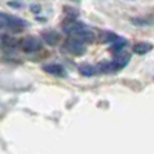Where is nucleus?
Listing matches in <instances>:
<instances>
[{
	"mask_svg": "<svg viewBox=\"0 0 154 154\" xmlns=\"http://www.w3.org/2000/svg\"><path fill=\"white\" fill-rule=\"evenodd\" d=\"M2 43H3V46L6 49H16L17 45H20V42H17V38H14V37L9 35V34H6V35L2 37Z\"/></svg>",
	"mask_w": 154,
	"mask_h": 154,
	"instance_id": "11",
	"label": "nucleus"
},
{
	"mask_svg": "<svg viewBox=\"0 0 154 154\" xmlns=\"http://www.w3.org/2000/svg\"><path fill=\"white\" fill-rule=\"evenodd\" d=\"M151 49H152V43H149V42H137L133 46V53L137 54V56H145Z\"/></svg>",
	"mask_w": 154,
	"mask_h": 154,
	"instance_id": "8",
	"label": "nucleus"
},
{
	"mask_svg": "<svg viewBox=\"0 0 154 154\" xmlns=\"http://www.w3.org/2000/svg\"><path fill=\"white\" fill-rule=\"evenodd\" d=\"M72 2H79V0H72Z\"/></svg>",
	"mask_w": 154,
	"mask_h": 154,
	"instance_id": "17",
	"label": "nucleus"
},
{
	"mask_svg": "<svg viewBox=\"0 0 154 154\" xmlns=\"http://www.w3.org/2000/svg\"><path fill=\"white\" fill-rule=\"evenodd\" d=\"M8 5H9V6H16V8H20V6H22L20 2H8Z\"/></svg>",
	"mask_w": 154,
	"mask_h": 154,
	"instance_id": "14",
	"label": "nucleus"
},
{
	"mask_svg": "<svg viewBox=\"0 0 154 154\" xmlns=\"http://www.w3.org/2000/svg\"><path fill=\"white\" fill-rule=\"evenodd\" d=\"M130 60H131V56H130V54H122V53H119V54H116V57H114L112 60H109V62H102V63H99V65H96V66H97V72L116 74V72L122 71V69L128 65V63H130Z\"/></svg>",
	"mask_w": 154,
	"mask_h": 154,
	"instance_id": "1",
	"label": "nucleus"
},
{
	"mask_svg": "<svg viewBox=\"0 0 154 154\" xmlns=\"http://www.w3.org/2000/svg\"><path fill=\"white\" fill-rule=\"evenodd\" d=\"M126 45H128V42L125 40V38L119 37V38H117V40H116L114 43H111V46H109V51H111V53L119 54V53H122V51L126 48Z\"/></svg>",
	"mask_w": 154,
	"mask_h": 154,
	"instance_id": "10",
	"label": "nucleus"
},
{
	"mask_svg": "<svg viewBox=\"0 0 154 154\" xmlns=\"http://www.w3.org/2000/svg\"><path fill=\"white\" fill-rule=\"evenodd\" d=\"M86 26L85 23H82L77 19H68L65 23H63V31H65L68 35H77V32L82 31Z\"/></svg>",
	"mask_w": 154,
	"mask_h": 154,
	"instance_id": "5",
	"label": "nucleus"
},
{
	"mask_svg": "<svg viewBox=\"0 0 154 154\" xmlns=\"http://www.w3.org/2000/svg\"><path fill=\"white\" fill-rule=\"evenodd\" d=\"M63 49L66 53H69L71 56H83L86 53V43L77 37L68 35V38L63 43Z\"/></svg>",
	"mask_w": 154,
	"mask_h": 154,
	"instance_id": "3",
	"label": "nucleus"
},
{
	"mask_svg": "<svg viewBox=\"0 0 154 154\" xmlns=\"http://www.w3.org/2000/svg\"><path fill=\"white\" fill-rule=\"evenodd\" d=\"M42 40L48 46H54L60 42V32H57L54 29H45L42 32Z\"/></svg>",
	"mask_w": 154,
	"mask_h": 154,
	"instance_id": "6",
	"label": "nucleus"
},
{
	"mask_svg": "<svg viewBox=\"0 0 154 154\" xmlns=\"http://www.w3.org/2000/svg\"><path fill=\"white\" fill-rule=\"evenodd\" d=\"M0 17H2V22H3V29H8L12 32H20L26 28V22L20 17L6 14V12H0Z\"/></svg>",
	"mask_w": 154,
	"mask_h": 154,
	"instance_id": "2",
	"label": "nucleus"
},
{
	"mask_svg": "<svg viewBox=\"0 0 154 154\" xmlns=\"http://www.w3.org/2000/svg\"><path fill=\"white\" fill-rule=\"evenodd\" d=\"M43 40L42 38H38L35 35H28V37H25L20 40V49L23 51V53H26V54H34V53H38V51L42 49V45Z\"/></svg>",
	"mask_w": 154,
	"mask_h": 154,
	"instance_id": "4",
	"label": "nucleus"
},
{
	"mask_svg": "<svg viewBox=\"0 0 154 154\" xmlns=\"http://www.w3.org/2000/svg\"><path fill=\"white\" fill-rule=\"evenodd\" d=\"M79 72L85 77H91L94 74H97V66L96 65H89V63H83V65H79Z\"/></svg>",
	"mask_w": 154,
	"mask_h": 154,
	"instance_id": "9",
	"label": "nucleus"
},
{
	"mask_svg": "<svg viewBox=\"0 0 154 154\" xmlns=\"http://www.w3.org/2000/svg\"><path fill=\"white\" fill-rule=\"evenodd\" d=\"M131 23H133V25H137V26H149V25H152V22H151V20H146V19H139V17L131 19Z\"/></svg>",
	"mask_w": 154,
	"mask_h": 154,
	"instance_id": "13",
	"label": "nucleus"
},
{
	"mask_svg": "<svg viewBox=\"0 0 154 154\" xmlns=\"http://www.w3.org/2000/svg\"><path fill=\"white\" fill-rule=\"evenodd\" d=\"M0 29H3V22H2V17H0Z\"/></svg>",
	"mask_w": 154,
	"mask_h": 154,
	"instance_id": "16",
	"label": "nucleus"
},
{
	"mask_svg": "<svg viewBox=\"0 0 154 154\" xmlns=\"http://www.w3.org/2000/svg\"><path fill=\"white\" fill-rule=\"evenodd\" d=\"M43 71L46 74H51L54 77H65L66 75V69L63 68L62 65H59V63H51V65H45L43 66Z\"/></svg>",
	"mask_w": 154,
	"mask_h": 154,
	"instance_id": "7",
	"label": "nucleus"
},
{
	"mask_svg": "<svg viewBox=\"0 0 154 154\" xmlns=\"http://www.w3.org/2000/svg\"><path fill=\"white\" fill-rule=\"evenodd\" d=\"M31 9H32L34 12H38V11H40V6H38V5H32V6H31Z\"/></svg>",
	"mask_w": 154,
	"mask_h": 154,
	"instance_id": "15",
	"label": "nucleus"
},
{
	"mask_svg": "<svg viewBox=\"0 0 154 154\" xmlns=\"http://www.w3.org/2000/svg\"><path fill=\"white\" fill-rule=\"evenodd\" d=\"M117 38H119V35L116 34V32H111V31H103V34H102V42H105L108 45L114 43Z\"/></svg>",
	"mask_w": 154,
	"mask_h": 154,
	"instance_id": "12",
	"label": "nucleus"
}]
</instances>
